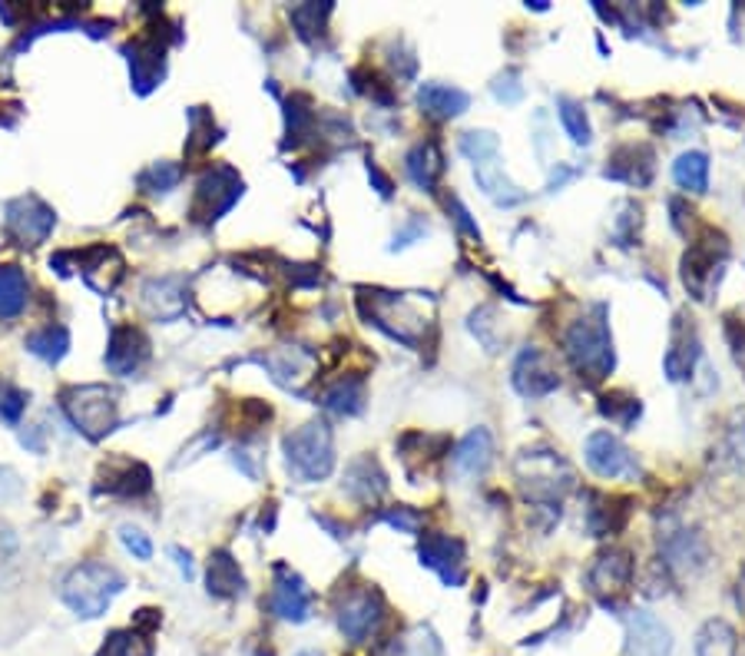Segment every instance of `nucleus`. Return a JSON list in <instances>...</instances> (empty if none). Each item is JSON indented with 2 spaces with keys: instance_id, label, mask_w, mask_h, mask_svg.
Wrapping results in <instances>:
<instances>
[{
  "instance_id": "1",
  "label": "nucleus",
  "mask_w": 745,
  "mask_h": 656,
  "mask_svg": "<svg viewBox=\"0 0 745 656\" xmlns=\"http://www.w3.org/2000/svg\"><path fill=\"white\" fill-rule=\"evenodd\" d=\"M123 591V577L106 568V564H83L76 568L66 581H63V604L76 614V617H99L113 597Z\"/></svg>"
},
{
  "instance_id": "2",
  "label": "nucleus",
  "mask_w": 745,
  "mask_h": 656,
  "mask_svg": "<svg viewBox=\"0 0 745 656\" xmlns=\"http://www.w3.org/2000/svg\"><path fill=\"white\" fill-rule=\"evenodd\" d=\"M63 408L86 438H103L116 425V402H113V392H106L103 385H83V388L63 392Z\"/></svg>"
},
{
  "instance_id": "3",
  "label": "nucleus",
  "mask_w": 745,
  "mask_h": 656,
  "mask_svg": "<svg viewBox=\"0 0 745 656\" xmlns=\"http://www.w3.org/2000/svg\"><path fill=\"white\" fill-rule=\"evenodd\" d=\"M285 451H288V468L305 481H318L332 471V435L322 421H312L298 428L295 435H288Z\"/></svg>"
},
{
  "instance_id": "4",
  "label": "nucleus",
  "mask_w": 745,
  "mask_h": 656,
  "mask_svg": "<svg viewBox=\"0 0 745 656\" xmlns=\"http://www.w3.org/2000/svg\"><path fill=\"white\" fill-rule=\"evenodd\" d=\"M567 352L577 362L580 372H587L590 378H604V372L613 365V352H610V335L607 325L600 319H584L570 329L567 335Z\"/></svg>"
},
{
  "instance_id": "5",
  "label": "nucleus",
  "mask_w": 745,
  "mask_h": 656,
  "mask_svg": "<svg viewBox=\"0 0 745 656\" xmlns=\"http://www.w3.org/2000/svg\"><path fill=\"white\" fill-rule=\"evenodd\" d=\"M7 226L17 236V242L23 246H36L50 236L53 229V212L50 206H43L36 196H20L7 206Z\"/></svg>"
},
{
  "instance_id": "6",
  "label": "nucleus",
  "mask_w": 745,
  "mask_h": 656,
  "mask_svg": "<svg viewBox=\"0 0 745 656\" xmlns=\"http://www.w3.org/2000/svg\"><path fill=\"white\" fill-rule=\"evenodd\" d=\"M239 192H242V179L229 166H219L202 176L196 192V212H202V219H219L239 199Z\"/></svg>"
},
{
  "instance_id": "7",
  "label": "nucleus",
  "mask_w": 745,
  "mask_h": 656,
  "mask_svg": "<svg viewBox=\"0 0 745 656\" xmlns=\"http://www.w3.org/2000/svg\"><path fill=\"white\" fill-rule=\"evenodd\" d=\"M378 621H381V601L371 591H358L338 607V627L348 641H365L378 627Z\"/></svg>"
},
{
  "instance_id": "8",
  "label": "nucleus",
  "mask_w": 745,
  "mask_h": 656,
  "mask_svg": "<svg viewBox=\"0 0 745 656\" xmlns=\"http://www.w3.org/2000/svg\"><path fill=\"white\" fill-rule=\"evenodd\" d=\"M670 647H673L670 631L657 617L637 611L630 621V656H667Z\"/></svg>"
},
{
  "instance_id": "9",
  "label": "nucleus",
  "mask_w": 745,
  "mask_h": 656,
  "mask_svg": "<svg viewBox=\"0 0 745 656\" xmlns=\"http://www.w3.org/2000/svg\"><path fill=\"white\" fill-rule=\"evenodd\" d=\"M514 385L521 395H531V398H541L547 392L557 388V375L547 368V358L541 352H524L514 365Z\"/></svg>"
},
{
  "instance_id": "10",
  "label": "nucleus",
  "mask_w": 745,
  "mask_h": 656,
  "mask_svg": "<svg viewBox=\"0 0 745 656\" xmlns=\"http://www.w3.org/2000/svg\"><path fill=\"white\" fill-rule=\"evenodd\" d=\"M587 465H590L600 478H620V475L630 468V455H627V448H623L613 435L600 431V435H594V438L587 441Z\"/></svg>"
},
{
  "instance_id": "11",
  "label": "nucleus",
  "mask_w": 745,
  "mask_h": 656,
  "mask_svg": "<svg viewBox=\"0 0 745 656\" xmlns=\"http://www.w3.org/2000/svg\"><path fill=\"white\" fill-rule=\"evenodd\" d=\"M143 358H146V339H143V332H136V329H129V325L113 329L109 352H106V365H109L116 375H129Z\"/></svg>"
},
{
  "instance_id": "12",
  "label": "nucleus",
  "mask_w": 745,
  "mask_h": 656,
  "mask_svg": "<svg viewBox=\"0 0 745 656\" xmlns=\"http://www.w3.org/2000/svg\"><path fill=\"white\" fill-rule=\"evenodd\" d=\"M272 607H275V614L285 617V621H305V617H308V591H305V584H302L292 571H285V568H279Z\"/></svg>"
},
{
  "instance_id": "13",
  "label": "nucleus",
  "mask_w": 745,
  "mask_h": 656,
  "mask_svg": "<svg viewBox=\"0 0 745 656\" xmlns=\"http://www.w3.org/2000/svg\"><path fill=\"white\" fill-rule=\"evenodd\" d=\"M421 558L428 568L441 571V577L448 584H458L461 581V544L451 541V538H428L421 544Z\"/></svg>"
},
{
  "instance_id": "14",
  "label": "nucleus",
  "mask_w": 745,
  "mask_h": 656,
  "mask_svg": "<svg viewBox=\"0 0 745 656\" xmlns=\"http://www.w3.org/2000/svg\"><path fill=\"white\" fill-rule=\"evenodd\" d=\"M421 106H424L428 116L451 119V116L468 110V93L458 90V86H444V83H424L421 86Z\"/></svg>"
},
{
  "instance_id": "15",
  "label": "nucleus",
  "mask_w": 745,
  "mask_h": 656,
  "mask_svg": "<svg viewBox=\"0 0 745 656\" xmlns=\"http://www.w3.org/2000/svg\"><path fill=\"white\" fill-rule=\"evenodd\" d=\"M739 641L726 621H710L696 637V656H736Z\"/></svg>"
},
{
  "instance_id": "16",
  "label": "nucleus",
  "mask_w": 745,
  "mask_h": 656,
  "mask_svg": "<svg viewBox=\"0 0 745 656\" xmlns=\"http://www.w3.org/2000/svg\"><path fill=\"white\" fill-rule=\"evenodd\" d=\"M27 305V279L17 265H0V319L20 315Z\"/></svg>"
},
{
  "instance_id": "17",
  "label": "nucleus",
  "mask_w": 745,
  "mask_h": 656,
  "mask_svg": "<svg viewBox=\"0 0 745 656\" xmlns=\"http://www.w3.org/2000/svg\"><path fill=\"white\" fill-rule=\"evenodd\" d=\"M630 574H633V564L627 554H607L600 558V564L594 568V587L597 591H623L630 584Z\"/></svg>"
},
{
  "instance_id": "18",
  "label": "nucleus",
  "mask_w": 745,
  "mask_h": 656,
  "mask_svg": "<svg viewBox=\"0 0 745 656\" xmlns=\"http://www.w3.org/2000/svg\"><path fill=\"white\" fill-rule=\"evenodd\" d=\"M209 591L219 597H232L242 591V574L235 568V561L229 554H216L209 561Z\"/></svg>"
},
{
  "instance_id": "19",
  "label": "nucleus",
  "mask_w": 745,
  "mask_h": 656,
  "mask_svg": "<svg viewBox=\"0 0 745 656\" xmlns=\"http://www.w3.org/2000/svg\"><path fill=\"white\" fill-rule=\"evenodd\" d=\"M458 465L471 475H481L491 465V435L484 428H478L464 438V445L458 451Z\"/></svg>"
},
{
  "instance_id": "20",
  "label": "nucleus",
  "mask_w": 745,
  "mask_h": 656,
  "mask_svg": "<svg viewBox=\"0 0 745 656\" xmlns=\"http://www.w3.org/2000/svg\"><path fill=\"white\" fill-rule=\"evenodd\" d=\"M673 176L683 189H693V192H703L706 183H710V159L703 153H683L680 163L673 166Z\"/></svg>"
},
{
  "instance_id": "21",
  "label": "nucleus",
  "mask_w": 745,
  "mask_h": 656,
  "mask_svg": "<svg viewBox=\"0 0 745 656\" xmlns=\"http://www.w3.org/2000/svg\"><path fill=\"white\" fill-rule=\"evenodd\" d=\"M96 656H153V644L139 634V631H116L106 637V644L99 647Z\"/></svg>"
},
{
  "instance_id": "22",
  "label": "nucleus",
  "mask_w": 745,
  "mask_h": 656,
  "mask_svg": "<svg viewBox=\"0 0 745 656\" xmlns=\"http://www.w3.org/2000/svg\"><path fill=\"white\" fill-rule=\"evenodd\" d=\"M408 173L415 176L418 186H431L434 176L441 173V156H438V146L434 143H421L418 149H411L408 156Z\"/></svg>"
},
{
  "instance_id": "23",
  "label": "nucleus",
  "mask_w": 745,
  "mask_h": 656,
  "mask_svg": "<svg viewBox=\"0 0 745 656\" xmlns=\"http://www.w3.org/2000/svg\"><path fill=\"white\" fill-rule=\"evenodd\" d=\"M66 345H70V335L60 325H46L43 332H36V335L27 339V348L33 355H40V358H46V362H56L66 352Z\"/></svg>"
},
{
  "instance_id": "24",
  "label": "nucleus",
  "mask_w": 745,
  "mask_h": 656,
  "mask_svg": "<svg viewBox=\"0 0 745 656\" xmlns=\"http://www.w3.org/2000/svg\"><path fill=\"white\" fill-rule=\"evenodd\" d=\"M560 119L570 133L574 143H590V123H587V113L574 103V100H560Z\"/></svg>"
},
{
  "instance_id": "25",
  "label": "nucleus",
  "mask_w": 745,
  "mask_h": 656,
  "mask_svg": "<svg viewBox=\"0 0 745 656\" xmlns=\"http://www.w3.org/2000/svg\"><path fill=\"white\" fill-rule=\"evenodd\" d=\"M325 405L328 408H335V412H358L361 408V385L358 382H342L338 388H332L328 395H325Z\"/></svg>"
},
{
  "instance_id": "26",
  "label": "nucleus",
  "mask_w": 745,
  "mask_h": 656,
  "mask_svg": "<svg viewBox=\"0 0 745 656\" xmlns=\"http://www.w3.org/2000/svg\"><path fill=\"white\" fill-rule=\"evenodd\" d=\"M23 405H27V395L3 382V385H0V418H3V421H17L20 412H23Z\"/></svg>"
},
{
  "instance_id": "27",
  "label": "nucleus",
  "mask_w": 745,
  "mask_h": 656,
  "mask_svg": "<svg viewBox=\"0 0 745 656\" xmlns=\"http://www.w3.org/2000/svg\"><path fill=\"white\" fill-rule=\"evenodd\" d=\"M123 544H126V551H133L139 561H149V558H153V548H149L146 534L136 531V528H123Z\"/></svg>"
},
{
  "instance_id": "28",
  "label": "nucleus",
  "mask_w": 745,
  "mask_h": 656,
  "mask_svg": "<svg viewBox=\"0 0 745 656\" xmlns=\"http://www.w3.org/2000/svg\"><path fill=\"white\" fill-rule=\"evenodd\" d=\"M298 656H318V654H298Z\"/></svg>"
}]
</instances>
